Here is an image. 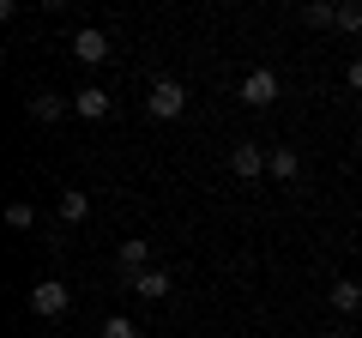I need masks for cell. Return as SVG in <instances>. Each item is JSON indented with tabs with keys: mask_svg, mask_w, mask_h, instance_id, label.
<instances>
[{
	"mask_svg": "<svg viewBox=\"0 0 362 338\" xmlns=\"http://www.w3.org/2000/svg\"><path fill=\"white\" fill-rule=\"evenodd\" d=\"M338 30H362V6L356 0H338Z\"/></svg>",
	"mask_w": 362,
	"mask_h": 338,
	"instance_id": "2e32d148",
	"label": "cell"
},
{
	"mask_svg": "<svg viewBox=\"0 0 362 338\" xmlns=\"http://www.w3.org/2000/svg\"><path fill=\"white\" fill-rule=\"evenodd\" d=\"M30 121H42V127H54L61 115H73V97H61V91H30Z\"/></svg>",
	"mask_w": 362,
	"mask_h": 338,
	"instance_id": "8992f818",
	"label": "cell"
},
{
	"mask_svg": "<svg viewBox=\"0 0 362 338\" xmlns=\"http://www.w3.org/2000/svg\"><path fill=\"white\" fill-rule=\"evenodd\" d=\"M66 308H73V290H66L61 278H37V290H30V314H37V320H61Z\"/></svg>",
	"mask_w": 362,
	"mask_h": 338,
	"instance_id": "6da1fadb",
	"label": "cell"
},
{
	"mask_svg": "<svg viewBox=\"0 0 362 338\" xmlns=\"http://www.w3.org/2000/svg\"><path fill=\"white\" fill-rule=\"evenodd\" d=\"M344 85H350V91H356V97H362V54H356V61H350V66H344Z\"/></svg>",
	"mask_w": 362,
	"mask_h": 338,
	"instance_id": "e0dca14e",
	"label": "cell"
},
{
	"mask_svg": "<svg viewBox=\"0 0 362 338\" xmlns=\"http://www.w3.org/2000/svg\"><path fill=\"white\" fill-rule=\"evenodd\" d=\"M6 223H13V230H37V206H30V199H13V206H6Z\"/></svg>",
	"mask_w": 362,
	"mask_h": 338,
	"instance_id": "5bb4252c",
	"label": "cell"
},
{
	"mask_svg": "<svg viewBox=\"0 0 362 338\" xmlns=\"http://www.w3.org/2000/svg\"><path fill=\"white\" fill-rule=\"evenodd\" d=\"M115 260H121V272H127V278H139V272H145V260H151V242H139V235H127V242L115 247Z\"/></svg>",
	"mask_w": 362,
	"mask_h": 338,
	"instance_id": "7c38bea8",
	"label": "cell"
},
{
	"mask_svg": "<svg viewBox=\"0 0 362 338\" xmlns=\"http://www.w3.org/2000/svg\"><path fill=\"white\" fill-rule=\"evenodd\" d=\"M145 109H151L157 121H175L181 109H187V85H181V78H157L151 91H145Z\"/></svg>",
	"mask_w": 362,
	"mask_h": 338,
	"instance_id": "7a4b0ae2",
	"label": "cell"
},
{
	"mask_svg": "<svg viewBox=\"0 0 362 338\" xmlns=\"http://www.w3.org/2000/svg\"><path fill=\"white\" fill-rule=\"evenodd\" d=\"M320 338H356V332H344V326H332V332H320Z\"/></svg>",
	"mask_w": 362,
	"mask_h": 338,
	"instance_id": "ac0fdd59",
	"label": "cell"
},
{
	"mask_svg": "<svg viewBox=\"0 0 362 338\" xmlns=\"http://www.w3.org/2000/svg\"><path fill=\"white\" fill-rule=\"evenodd\" d=\"M97 338H139V326H133L127 314H109V320H103V332H97Z\"/></svg>",
	"mask_w": 362,
	"mask_h": 338,
	"instance_id": "9a60e30c",
	"label": "cell"
},
{
	"mask_svg": "<svg viewBox=\"0 0 362 338\" xmlns=\"http://www.w3.org/2000/svg\"><path fill=\"white\" fill-rule=\"evenodd\" d=\"M326 302H332L338 314H356L362 308V284L356 278H332V284H326Z\"/></svg>",
	"mask_w": 362,
	"mask_h": 338,
	"instance_id": "30bf717a",
	"label": "cell"
},
{
	"mask_svg": "<svg viewBox=\"0 0 362 338\" xmlns=\"http://www.w3.org/2000/svg\"><path fill=\"white\" fill-rule=\"evenodd\" d=\"M266 175H272V182H296V175H302V157L290 151V145H272V151H266Z\"/></svg>",
	"mask_w": 362,
	"mask_h": 338,
	"instance_id": "9c48e42d",
	"label": "cell"
},
{
	"mask_svg": "<svg viewBox=\"0 0 362 338\" xmlns=\"http://www.w3.org/2000/svg\"><path fill=\"white\" fill-rule=\"evenodd\" d=\"M54 211H61V223H85L90 218V194H85V187H61Z\"/></svg>",
	"mask_w": 362,
	"mask_h": 338,
	"instance_id": "8fae6325",
	"label": "cell"
},
{
	"mask_svg": "<svg viewBox=\"0 0 362 338\" xmlns=\"http://www.w3.org/2000/svg\"><path fill=\"white\" fill-rule=\"evenodd\" d=\"M109 109H115V103H109L103 85H78V91H73V115H78V121H103Z\"/></svg>",
	"mask_w": 362,
	"mask_h": 338,
	"instance_id": "52a82bcc",
	"label": "cell"
},
{
	"mask_svg": "<svg viewBox=\"0 0 362 338\" xmlns=\"http://www.w3.org/2000/svg\"><path fill=\"white\" fill-rule=\"evenodd\" d=\"M235 97H242L247 109H272V103H278V73H272V66H254V73L242 78V91H235Z\"/></svg>",
	"mask_w": 362,
	"mask_h": 338,
	"instance_id": "3957f363",
	"label": "cell"
},
{
	"mask_svg": "<svg viewBox=\"0 0 362 338\" xmlns=\"http://www.w3.org/2000/svg\"><path fill=\"white\" fill-rule=\"evenodd\" d=\"M73 54H78L85 66H103V61H109V30H97V25L73 30Z\"/></svg>",
	"mask_w": 362,
	"mask_h": 338,
	"instance_id": "5b68a950",
	"label": "cell"
},
{
	"mask_svg": "<svg viewBox=\"0 0 362 338\" xmlns=\"http://www.w3.org/2000/svg\"><path fill=\"white\" fill-rule=\"evenodd\" d=\"M302 25H314V30H338V0H308V6H302Z\"/></svg>",
	"mask_w": 362,
	"mask_h": 338,
	"instance_id": "4fadbf2b",
	"label": "cell"
},
{
	"mask_svg": "<svg viewBox=\"0 0 362 338\" xmlns=\"http://www.w3.org/2000/svg\"><path fill=\"white\" fill-rule=\"evenodd\" d=\"M127 290H133L139 302H163V296H169L175 284H169V272H163V266H145L139 278H127Z\"/></svg>",
	"mask_w": 362,
	"mask_h": 338,
	"instance_id": "ba28073f",
	"label": "cell"
},
{
	"mask_svg": "<svg viewBox=\"0 0 362 338\" xmlns=\"http://www.w3.org/2000/svg\"><path fill=\"white\" fill-rule=\"evenodd\" d=\"M230 175H235V182H254V175H266V145H254V139L230 145Z\"/></svg>",
	"mask_w": 362,
	"mask_h": 338,
	"instance_id": "277c9868",
	"label": "cell"
}]
</instances>
